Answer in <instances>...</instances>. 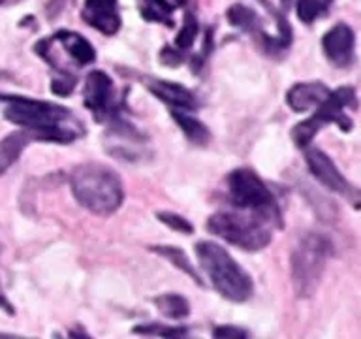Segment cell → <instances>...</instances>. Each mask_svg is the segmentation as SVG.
I'll list each match as a JSON object with an SVG mask.
<instances>
[{
  "instance_id": "1",
  "label": "cell",
  "mask_w": 361,
  "mask_h": 339,
  "mask_svg": "<svg viewBox=\"0 0 361 339\" xmlns=\"http://www.w3.org/2000/svg\"><path fill=\"white\" fill-rule=\"evenodd\" d=\"M4 117L44 141L70 143L83 134V124L66 107L27 96H6Z\"/></svg>"
},
{
  "instance_id": "2",
  "label": "cell",
  "mask_w": 361,
  "mask_h": 339,
  "mask_svg": "<svg viewBox=\"0 0 361 339\" xmlns=\"http://www.w3.org/2000/svg\"><path fill=\"white\" fill-rule=\"evenodd\" d=\"M75 200L96 215H111L124 200L123 181L115 170L98 162L81 164L70 175Z\"/></svg>"
},
{
  "instance_id": "3",
  "label": "cell",
  "mask_w": 361,
  "mask_h": 339,
  "mask_svg": "<svg viewBox=\"0 0 361 339\" xmlns=\"http://www.w3.org/2000/svg\"><path fill=\"white\" fill-rule=\"evenodd\" d=\"M273 226L279 225L269 217L239 208L219 211L207 220V230L211 234L245 251L264 249L273 237Z\"/></svg>"
},
{
  "instance_id": "4",
  "label": "cell",
  "mask_w": 361,
  "mask_h": 339,
  "mask_svg": "<svg viewBox=\"0 0 361 339\" xmlns=\"http://www.w3.org/2000/svg\"><path fill=\"white\" fill-rule=\"evenodd\" d=\"M196 254L203 271L224 298L231 302H245L252 296V279L224 247L213 242H200Z\"/></svg>"
},
{
  "instance_id": "5",
  "label": "cell",
  "mask_w": 361,
  "mask_h": 339,
  "mask_svg": "<svg viewBox=\"0 0 361 339\" xmlns=\"http://www.w3.org/2000/svg\"><path fill=\"white\" fill-rule=\"evenodd\" d=\"M331 243L322 234H307L292 254V282L299 298H309L320 285Z\"/></svg>"
},
{
  "instance_id": "6",
  "label": "cell",
  "mask_w": 361,
  "mask_h": 339,
  "mask_svg": "<svg viewBox=\"0 0 361 339\" xmlns=\"http://www.w3.org/2000/svg\"><path fill=\"white\" fill-rule=\"evenodd\" d=\"M355 107H357V96H355V90L352 87H341L337 90H331L326 100L316 107L312 117H309L303 123L295 124V129L292 132L295 145H309L324 124L335 123L338 124V129L348 132L352 129V119L346 115V109H355Z\"/></svg>"
},
{
  "instance_id": "7",
  "label": "cell",
  "mask_w": 361,
  "mask_h": 339,
  "mask_svg": "<svg viewBox=\"0 0 361 339\" xmlns=\"http://www.w3.org/2000/svg\"><path fill=\"white\" fill-rule=\"evenodd\" d=\"M228 196L233 208L265 215L281 226V209L273 192L248 168H237L228 175Z\"/></svg>"
},
{
  "instance_id": "8",
  "label": "cell",
  "mask_w": 361,
  "mask_h": 339,
  "mask_svg": "<svg viewBox=\"0 0 361 339\" xmlns=\"http://www.w3.org/2000/svg\"><path fill=\"white\" fill-rule=\"evenodd\" d=\"M38 55L56 68L61 76H72V68H81L96 61L94 47L78 32L61 30L36 45Z\"/></svg>"
},
{
  "instance_id": "9",
  "label": "cell",
  "mask_w": 361,
  "mask_h": 339,
  "mask_svg": "<svg viewBox=\"0 0 361 339\" xmlns=\"http://www.w3.org/2000/svg\"><path fill=\"white\" fill-rule=\"evenodd\" d=\"M85 106L89 107L92 115L102 123H117L123 119L126 109V102L123 96L117 95L113 79L102 70H92L85 79L83 89Z\"/></svg>"
},
{
  "instance_id": "10",
  "label": "cell",
  "mask_w": 361,
  "mask_h": 339,
  "mask_svg": "<svg viewBox=\"0 0 361 339\" xmlns=\"http://www.w3.org/2000/svg\"><path fill=\"white\" fill-rule=\"evenodd\" d=\"M305 158H307V166L312 172V175L320 181L322 185L346 198L355 209H361V191L338 172V168L326 153L320 151V149H309Z\"/></svg>"
},
{
  "instance_id": "11",
  "label": "cell",
  "mask_w": 361,
  "mask_h": 339,
  "mask_svg": "<svg viewBox=\"0 0 361 339\" xmlns=\"http://www.w3.org/2000/svg\"><path fill=\"white\" fill-rule=\"evenodd\" d=\"M322 49L333 66L346 68L354 62L355 34L346 23H337L324 34Z\"/></svg>"
},
{
  "instance_id": "12",
  "label": "cell",
  "mask_w": 361,
  "mask_h": 339,
  "mask_svg": "<svg viewBox=\"0 0 361 339\" xmlns=\"http://www.w3.org/2000/svg\"><path fill=\"white\" fill-rule=\"evenodd\" d=\"M83 19L98 32L111 36L121 28L117 0H85Z\"/></svg>"
},
{
  "instance_id": "13",
  "label": "cell",
  "mask_w": 361,
  "mask_h": 339,
  "mask_svg": "<svg viewBox=\"0 0 361 339\" xmlns=\"http://www.w3.org/2000/svg\"><path fill=\"white\" fill-rule=\"evenodd\" d=\"M143 81H145L147 89L151 90L158 100H162L164 104L171 106V109L190 112V109H196L197 107L196 95L186 89V87H183V85L157 78H145Z\"/></svg>"
},
{
  "instance_id": "14",
  "label": "cell",
  "mask_w": 361,
  "mask_h": 339,
  "mask_svg": "<svg viewBox=\"0 0 361 339\" xmlns=\"http://www.w3.org/2000/svg\"><path fill=\"white\" fill-rule=\"evenodd\" d=\"M331 90L324 83L312 81V83H298L288 90L286 102L293 112H309L316 109L322 102L326 100Z\"/></svg>"
},
{
  "instance_id": "15",
  "label": "cell",
  "mask_w": 361,
  "mask_h": 339,
  "mask_svg": "<svg viewBox=\"0 0 361 339\" xmlns=\"http://www.w3.org/2000/svg\"><path fill=\"white\" fill-rule=\"evenodd\" d=\"M228 19H230V23L233 25V27L241 28V30H245V32L254 34V36H258V38H262L264 42H267L269 47H276L273 38H271L269 34H265L264 27L258 23V16H256L248 6H243V4L231 6L230 10H228Z\"/></svg>"
},
{
  "instance_id": "16",
  "label": "cell",
  "mask_w": 361,
  "mask_h": 339,
  "mask_svg": "<svg viewBox=\"0 0 361 339\" xmlns=\"http://www.w3.org/2000/svg\"><path fill=\"white\" fill-rule=\"evenodd\" d=\"M30 138L32 136L28 134V132L19 130V132L6 136L4 140H2V143H0V175L17 162V158L21 157V153L28 145Z\"/></svg>"
},
{
  "instance_id": "17",
  "label": "cell",
  "mask_w": 361,
  "mask_h": 339,
  "mask_svg": "<svg viewBox=\"0 0 361 339\" xmlns=\"http://www.w3.org/2000/svg\"><path fill=\"white\" fill-rule=\"evenodd\" d=\"M188 0H140L141 16L149 21L157 23H171V16L175 10H179L180 6H185Z\"/></svg>"
},
{
  "instance_id": "18",
  "label": "cell",
  "mask_w": 361,
  "mask_h": 339,
  "mask_svg": "<svg viewBox=\"0 0 361 339\" xmlns=\"http://www.w3.org/2000/svg\"><path fill=\"white\" fill-rule=\"evenodd\" d=\"M171 115H173V119L177 121V124H179L180 130L185 132L188 140L197 143V145H205L207 143L211 134H209L207 126L202 121H197L196 117H192V115L180 112V109H171Z\"/></svg>"
},
{
  "instance_id": "19",
  "label": "cell",
  "mask_w": 361,
  "mask_h": 339,
  "mask_svg": "<svg viewBox=\"0 0 361 339\" xmlns=\"http://www.w3.org/2000/svg\"><path fill=\"white\" fill-rule=\"evenodd\" d=\"M154 305L169 319H185L190 313V305L180 294H162L154 298Z\"/></svg>"
},
{
  "instance_id": "20",
  "label": "cell",
  "mask_w": 361,
  "mask_h": 339,
  "mask_svg": "<svg viewBox=\"0 0 361 339\" xmlns=\"http://www.w3.org/2000/svg\"><path fill=\"white\" fill-rule=\"evenodd\" d=\"M151 251L152 253L160 254V256H164V258H168L175 268H179V270H183L185 273H188L194 281L202 285V279H200V275H197V271L194 270V266L190 264L188 256H186L180 249L169 247V245H166V247H158V245H154V247H151Z\"/></svg>"
},
{
  "instance_id": "21",
  "label": "cell",
  "mask_w": 361,
  "mask_h": 339,
  "mask_svg": "<svg viewBox=\"0 0 361 339\" xmlns=\"http://www.w3.org/2000/svg\"><path fill=\"white\" fill-rule=\"evenodd\" d=\"M333 0H298V17L303 23L310 25L318 17L326 16Z\"/></svg>"
},
{
  "instance_id": "22",
  "label": "cell",
  "mask_w": 361,
  "mask_h": 339,
  "mask_svg": "<svg viewBox=\"0 0 361 339\" xmlns=\"http://www.w3.org/2000/svg\"><path fill=\"white\" fill-rule=\"evenodd\" d=\"M197 36V21L196 17L192 16L190 11H186L185 19H183V25H180V30L177 34V40H175V45L179 51L190 49L194 42H196Z\"/></svg>"
},
{
  "instance_id": "23",
  "label": "cell",
  "mask_w": 361,
  "mask_h": 339,
  "mask_svg": "<svg viewBox=\"0 0 361 339\" xmlns=\"http://www.w3.org/2000/svg\"><path fill=\"white\" fill-rule=\"evenodd\" d=\"M158 219H160V222H164V225H168L169 228H173V230L180 232V234H192V225L188 222L186 219H183L180 215H175V213H169V211H166V213H158L157 215Z\"/></svg>"
},
{
  "instance_id": "24",
  "label": "cell",
  "mask_w": 361,
  "mask_h": 339,
  "mask_svg": "<svg viewBox=\"0 0 361 339\" xmlns=\"http://www.w3.org/2000/svg\"><path fill=\"white\" fill-rule=\"evenodd\" d=\"M135 333H152V335H185V328H158V326H137L134 328Z\"/></svg>"
},
{
  "instance_id": "25",
  "label": "cell",
  "mask_w": 361,
  "mask_h": 339,
  "mask_svg": "<svg viewBox=\"0 0 361 339\" xmlns=\"http://www.w3.org/2000/svg\"><path fill=\"white\" fill-rule=\"evenodd\" d=\"M75 87V78L73 76H61V78L53 79V85H51V89L55 95L66 96L70 95Z\"/></svg>"
},
{
  "instance_id": "26",
  "label": "cell",
  "mask_w": 361,
  "mask_h": 339,
  "mask_svg": "<svg viewBox=\"0 0 361 339\" xmlns=\"http://www.w3.org/2000/svg\"><path fill=\"white\" fill-rule=\"evenodd\" d=\"M214 338H245L247 332H243L241 328H231V326H222L214 328Z\"/></svg>"
},
{
  "instance_id": "27",
  "label": "cell",
  "mask_w": 361,
  "mask_h": 339,
  "mask_svg": "<svg viewBox=\"0 0 361 339\" xmlns=\"http://www.w3.org/2000/svg\"><path fill=\"white\" fill-rule=\"evenodd\" d=\"M17 2H21V0H0V6H13Z\"/></svg>"
}]
</instances>
